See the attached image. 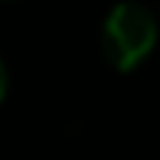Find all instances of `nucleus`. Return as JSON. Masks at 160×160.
Masks as SVG:
<instances>
[{
	"mask_svg": "<svg viewBox=\"0 0 160 160\" xmlns=\"http://www.w3.org/2000/svg\"><path fill=\"white\" fill-rule=\"evenodd\" d=\"M158 39V22L155 14L141 3H118L101 31V51L107 62L118 70H135L155 48Z\"/></svg>",
	"mask_w": 160,
	"mask_h": 160,
	"instance_id": "obj_1",
	"label": "nucleus"
},
{
	"mask_svg": "<svg viewBox=\"0 0 160 160\" xmlns=\"http://www.w3.org/2000/svg\"><path fill=\"white\" fill-rule=\"evenodd\" d=\"M6 87H8V76H6V68H3V62H0V101H3V96H6Z\"/></svg>",
	"mask_w": 160,
	"mask_h": 160,
	"instance_id": "obj_2",
	"label": "nucleus"
}]
</instances>
